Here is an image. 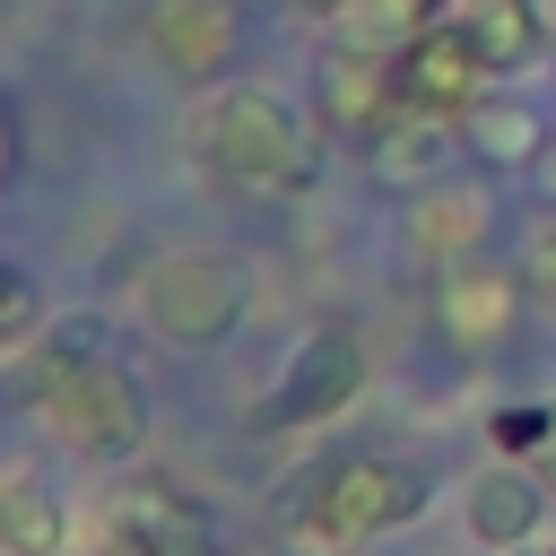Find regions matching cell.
Instances as JSON below:
<instances>
[{"mask_svg":"<svg viewBox=\"0 0 556 556\" xmlns=\"http://www.w3.org/2000/svg\"><path fill=\"white\" fill-rule=\"evenodd\" d=\"M191 139H200V165H208L226 191H243V200H287V191H304L313 165H321L313 139H304V122H295V104H278L269 87H243V78L208 87Z\"/></svg>","mask_w":556,"mask_h":556,"instance_id":"obj_1","label":"cell"},{"mask_svg":"<svg viewBox=\"0 0 556 556\" xmlns=\"http://www.w3.org/2000/svg\"><path fill=\"white\" fill-rule=\"evenodd\" d=\"M426 495H434V478H426L417 460H400V452H348V460H330V469L295 495V539L348 556L356 539L408 530V521L426 513Z\"/></svg>","mask_w":556,"mask_h":556,"instance_id":"obj_2","label":"cell"},{"mask_svg":"<svg viewBox=\"0 0 556 556\" xmlns=\"http://www.w3.org/2000/svg\"><path fill=\"white\" fill-rule=\"evenodd\" d=\"M35 408H43V426H52L78 460H96V469H122V460L148 443V382H139L122 356L43 374V382H35Z\"/></svg>","mask_w":556,"mask_h":556,"instance_id":"obj_3","label":"cell"},{"mask_svg":"<svg viewBox=\"0 0 556 556\" xmlns=\"http://www.w3.org/2000/svg\"><path fill=\"white\" fill-rule=\"evenodd\" d=\"M243 304H252V269L235 252H208V243H182L139 278V321L165 348H217L243 321Z\"/></svg>","mask_w":556,"mask_h":556,"instance_id":"obj_4","label":"cell"},{"mask_svg":"<svg viewBox=\"0 0 556 556\" xmlns=\"http://www.w3.org/2000/svg\"><path fill=\"white\" fill-rule=\"evenodd\" d=\"M365 374H374L365 339H356L348 321H313V330L287 348L278 382L261 391V417H252V426H269V434H287V426H330V417L356 408Z\"/></svg>","mask_w":556,"mask_h":556,"instance_id":"obj_5","label":"cell"},{"mask_svg":"<svg viewBox=\"0 0 556 556\" xmlns=\"http://www.w3.org/2000/svg\"><path fill=\"white\" fill-rule=\"evenodd\" d=\"M400 96H408V113L469 122V113L495 96V61L478 52V35H469L460 17H434V26L400 52Z\"/></svg>","mask_w":556,"mask_h":556,"instance_id":"obj_6","label":"cell"},{"mask_svg":"<svg viewBox=\"0 0 556 556\" xmlns=\"http://www.w3.org/2000/svg\"><path fill=\"white\" fill-rule=\"evenodd\" d=\"M434 330H443L452 356H504L513 330H521V278L495 269L486 252L434 269Z\"/></svg>","mask_w":556,"mask_h":556,"instance_id":"obj_7","label":"cell"},{"mask_svg":"<svg viewBox=\"0 0 556 556\" xmlns=\"http://www.w3.org/2000/svg\"><path fill=\"white\" fill-rule=\"evenodd\" d=\"M313 104H321V130L330 139H374L391 113H408L400 96V52H374V43H330L321 70H313Z\"/></svg>","mask_w":556,"mask_h":556,"instance_id":"obj_8","label":"cell"},{"mask_svg":"<svg viewBox=\"0 0 556 556\" xmlns=\"http://www.w3.org/2000/svg\"><path fill=\"white\" fill-rule=\"evenodd\" d=\"M139 35L174 78L226 87V70L243 61V0H148Z\"/></svg>","mask_w":556,"mask_h":556,"instance_id":"obj_9","label":"cell"},{"mask_svg":"<svg viewBox=\"0 0 556 556\" xmlns=\"http://www.w3.org/2000/svg\"><path fill=\"white\" fill-rule=\"evenodd\" d=\"M104 530V556H217L208 504H191L182 486H122Z\"/></svg>","mask_w":556,"mask_h":556,"instance_id":"obj_10","label":"cell"},{"mask_svg":"<svg viewBox=\"0 0 556 556\" xmlns=\"http://www.w3.org/2000/svg\"><path fill=\"white\" fill-rule=\"evenodd\" d=\"M486 235H495V191H486V182L443 174V182H426V191H417V208H408V252H417L426 269L478 261V252H486Z\"/></svg>","mask_w":556,"mask_h":556,"instance_id":"obj_11","label":"cell"},{"mask_svg":"<svg viewBox=\"0 0 556 556\" xmlns=\"http://www.w3.org/2000/svg\"><path fill=\"white\" fill-rule=\"evenodd\" d=\"M460 521H469V539H478L486 556H513V547H530V539L547 530V478H539L530 460H495V469L469 478Z\"/></svg>","mask_w":556,"mask_h":556,"instance_id":"obj_12","label":"cell"},{"mask_svg":"<svg viewBox=\"0 0 556 556\" xmlns=\"http://www.w3.org/2000/svg\"><path fill=\"white\" fill-rule=\"evenodd\" d=\"M443 165H452V122H434V113H391L365 139V174L382 191H400V200H417L426 182H443Z\"/></svg>","mask_w":556,"mask_h":556,"instance_id":"obj_13","label":"cell"},{"mask_svg":"<svg viewBox=\"0 0 556 556\" xmlns=\"http://www.w3.org/2000/svg\"><path fill=\"white\" fill-rule=\"evenodd\" d=\"M547 139H556V130H547V113H539L530 96H513V87H495V96L460 122V148H469L478 165H495V174H504V165H539V156H547Z\"/></svg>","mask_w":556,"mask_h":556,"instance_id":"obj_14","label":"cell"},{"mask_svg":"<svg viewBox=\"0 0 556 556\" xmlns=\"http://www.w3.org/2000/svg\"><path fill=\"white\" fill-rule=\"evenodd\" d=\"M0 556H70V513L35 469L0 478Z\"/></svg>","mask_w":556,"mask_h":556,"instance_id":"obj_15","label":"cell"},{"mask_svg":"<svg viewBox=\"0 0 556 556\" xmlns=\"http://www.w3.org/2000/svg\"><path fill=\"white\" fill-rule=\"evenodd\" d=\"M460 26H469L478 52L495 61V78H504V70H530V61L547 52V9H539V0H460Z\"/></svg>","mask_w":556,"mask_h":556,"instance_id":"obj_16","label":"cell"},{"mask_svg":"<svg viewBox=\"0 0 556 556\" xmlns=\"http://www.w3.org/2000/svg\"><path fill=\"white\" fill-rule=\"evenodd\" d=\"M96 356H113V321L78 304V313H52V321H43V339L17 356V374H26V391H35L43 374H61V365H96Z\"/></svg>","mask_w":556,"mask_h":556,"instance_id":"obj_17","label":"cell"},{"mask_svg":"<svg viewBox=\"0 0 556 556\" xmlns=\"http://www.w3.org/2000/svg\"><path fill=\"white\" fill-rule=\"evenodd\" d=\"M452 0H348L339 9V26H348V43H374V52H408L434 17H443Z\"/></svg>","mask_w":556,"mask_h":556,"instance_id":"obj_18","label":"cell"},{"mask_svg":"<svg viewBox=\"0 0 556 556\" xmlns=\"http://www.w3.org/2000/svg\"><path fill=\"white\" fill-rule=\"evenodd\" d=\"M35 339H43V295H35L26 269H0V356L17 365Z\"/></svg>","mask_w":556,"mask_h":556,"instance_id":"obj_19","label":"cell"},{"mask_svg":"<svg viewBox=\"0 0 556 556\" xmlns=\"http://www.w3.org/2000/svg\"><path fill=\"white\" fill-rule=\"evenodd\" d=\"M539 443H547V400L495 408V452H504V460H539Z\"/></svg>","mask_w":556,"mask_h":556,"instance_id":"obj_20","label":"cell"},{"mask_svg":"<svg viewBox=\"0 0 556 556\" xmlns=\"http://www.w3.org/2000/svg\"><path fill=\"white\" fill-rule=\"evenodd\" d=\"M530 287H539V295H556V208L530 226Z\"/></svg>","mask_w":556,"mask_h":556,"instance_id":"obj_21","label":"cell"},{"mask_svg":"<svg viewBox=\"0 0 556 556\" xmlns=\"http://www.w3.org/2000/svg\"><path fill=\"white\" fill-rule=\"evenodd\" d=\"M530 469H539V478L556 486V400H547V443H539V460H530Z\"/></svg>","mask_w":556,"mask_h":556,"instance_id":"obj_22","label":"cell"},{"mask_svg":"<svg viewBox=\"0 0 556 556\" xmlns=\"http://www.w3.org/2000/svg\"><path fill=\"white\" fill-rule=\"evenodd\" d=\"M278 556H339V547H313V539H295V547H278Z\"/></svg>","mask_w":556,"mask_h":556,"instance_id":"obj_23","label":"cell"},{"mask_svg":"<svg viewBox=\"0 0 556 556\" xmlns=\"http://www.w3.org/2000/svg\"><path fill=\"white\" fill-rule=\"evenodd\" d=\"M304 9H330V17H339V9H348V0H304Z\"/></svg>","mask_w":556,"mask_h":556,"instance_id":"obj_24","label":"cell"},{"mask_svg":"<svg viewBox=\"0 0 556 556\" xmlns=\"http://www.w3.org/2000/svg\"><path fill=\"white\" fill-rule=\"evenodd\" d=\"M547 174H556V139H547Z\"/></svg>","mask_w":556,"mask_h":556,"instance_id":"obj_25","label":"cell"},{"mask_svg":"<svg viewBox=\"0 0 556 556\" xmlns=\"http://www.w3.org/2000/svg\"><path fill=\"white\" fill-rule=\"evenodd\" d=\"M539 9H547V17H556V0H539Z\"/></svg>","mask_w":556,"mask_h":556,"instance_id":"obj_26","label":"cell"},{"mask_svg":"<svg viewBox=\"0 0 556 556\" xmlns=\"http://www.w3.org/2000/svg\"><path fill=\"white\" fill-rule=\"evenodd\" d=\"M539 556H556V547H539Z\"/></svg>","mask_w":556,"mask_h":556,"instance_id":"obj_27","label":"cell"},{"mask_svg":"<svg viewBox=\"0 0 556 556\" xmlns=\"http://www.w3.org/2000/svg\"><path fill=\"white\" fill-rule=\"evenodd\" d=\"M478 556H486V547H478Z\"/></svg>","mask_w":556,"mask_h":556,"instance_id":"obj_28","label":"cell"}]
</instances>
